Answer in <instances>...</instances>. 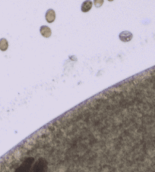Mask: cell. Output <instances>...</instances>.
<instances>
[{"label": "cell", "mask_w": 155, "mask_h": 172, "mask_svg": "<svg viewBox=\"0 0 155 172\" xmlns=\"http://www.w3.org/2000/svg\"><path fill=\"white\" fill-rule=\"evenodd\" d=\"M33 164H34V159L32 158H28L16 169L14 172H31Z\"/></svg>", "instance_id": "1"}, {"label": "cell", "mask_w": 155, "mask_h": 172, "mask_svg": "<svg viewBox=\"0 0 155 172\" xmlns=\"http://www.w3.org/2000/svg\"><path fill=\"white\" fill-rule=\"evenodd\" d=\"M47 169V163L44 159H39L33 164L31 172H46Z\"/></svg>", "instance_id": "2"}, {"label": "cell", "mask_w": 155, "mask_h": 172, "mask_svg": "<svg viewBox=\"0 0 155 172\" xmlns=\"http://www.w3.org/2000/svg\"><path fill=\"white\" fill-rule=\"evenodd\" d=\"M132 34L129 31H122L119 34V37L120 40H122V42H129L132 40Z\"/></svg>", "instance_id": "3"}, {"label": "cell", "mask_w": 155, "mask_h": 172, "mask_svg": "<svg viewBox=\"0 0 155 172\" xmlns=\"http://www.w3.org/2000/svg\"><path fill=\"white\" fill-rule=\"evenodd\" d=\"M45 18H46V20L47 22H53V21H55V19H56V12H55L54 10H47V11L46 12V16H45Z\"/></svg>", "instance_id": "4"}, {"label": "cell", "mask_w": 155, "mask_h": 172, "mask_svg": "<svg viewBox=\"0 0 155 172\" xmlns=\"http://www.w3.org/2000/svg\"><path fill=\"white\" fill-rule=\"evenodd\" d=\"M40 34H41V35L43 36V37H46V38L50 37L52 34L51 29L46 25H43L40 27Z\"/></svg>", "instance_id": "5"}, {"label": "cell", "mask_w": 155, "mask_h": 172, "mask_svg": "<svg viewBox=\"0 0 155 172\" xmlns=\"http://www.w3.org/2000/svg\"><path fill=\"white\" fill-rule=\"evenodd\" d=\"M93 5V2L91 1H85L82 5V11L83 12H88L91 9Z\"/></svg>", "instance_id": "6"}, {"label": "cell", "mask_w": 155, "mask_h": 172, "mask_svg": "<svg viewBox=\"0 0 155 172\" xmlns=\"http://www.w3.org/2000/svg\"><path fill=\"white\" fill-rule=\"evenodd\" d=\"M8 47V43L6 39L2 38L0 39V50L2 51H5Z\"/></svg>", "instance_id": "7"}]
</instances>
